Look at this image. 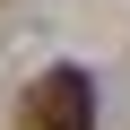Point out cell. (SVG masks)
<instances>
[{
  "label": "cell",
  "mask_w": 130,
  "mask_h": 130,
  "mask_svg": "<svg viewBox=\"0 0 130 130\" xmlns=\"http://www.w3.org/2000/svg\"><path fill=\"white\" fill-rule=\"evenodd\" d=\"M26 130H95V78L87 70H43L26 95Z\"/></svg>",
  "instance_id": "1"
}]
</instances>
